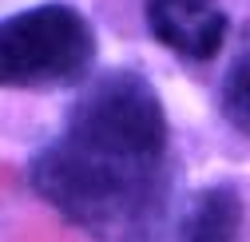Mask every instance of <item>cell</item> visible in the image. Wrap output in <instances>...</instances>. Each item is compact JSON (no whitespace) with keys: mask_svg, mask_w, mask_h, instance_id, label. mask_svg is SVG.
I'll list each match as a JSON object with an SVG mask.
<instances>
[{"mask_svg":"<svg viewBox=\"0 0 250 242\" xmlns=\"http://www.w3.org/2000/svg\"><path fill=\"white\" fill-rule=\"evenodd\" d=\"M143 20L155 44L187 64L214 60L230 36V16L218 0H143Z\"/></svg>","mask_w":250,"mask_h":242,"instance_id":"cell-3","label":"cell"},{"mask_svg":"<svg viewBox=\"0 0 250 242\" xmlns=\"http://www.w3.org/2000/svg\"><path fill=\"white\" fill-rule=\"evenodd\" d=\"M246 234V202L230 183L203 187L187 215L179 219L175 242H242Z\"/></svg>","mask_w":250,"mask_h":242,"instance_id":"cell-4","label":"cell"},{"mask_svg":"<svg viewBox=\"0 0 250 242\" xmlns=\"http://www.w3.org/2000/svg\"><path fill=\"white\" fill-rule=\"evenodd\" d=\"M28 183L87 242H167L175 147L155 83L135 68L96 76L32 155Z\"/></svg>","mask_w":250,"mask_h":242,"instance_id":"cell-1","label":"cell"},{"mask_svg":"<svg viewBox=\"0 0 250 242\" xmlns=\"http://www.w3.org/2000/svg\"><path fill=\"white\" fill-rule=\"evenodd\" d=\"M96 28L76 4H36L0 20V87H76L96 68Z\"/></svg>","mask_w":250,"mask_h":242,"instance_id":"cell-2","label":"cell"},{"mask_svg":"<svg viewBox=\"0 0 250 242\" xmlns=\"http://www.w3.org/2000/svg\"><path fill=\"white\" fill-rule=\"evenodd\" d=\"M218 111L234 131H242L250 139V20L238 28L234 56L227 64L223 87H218Z\"/></svg>","mask_w":250,"mask_h":242,"instance_id":"cell-5","label":"cell"}]
</instances>
